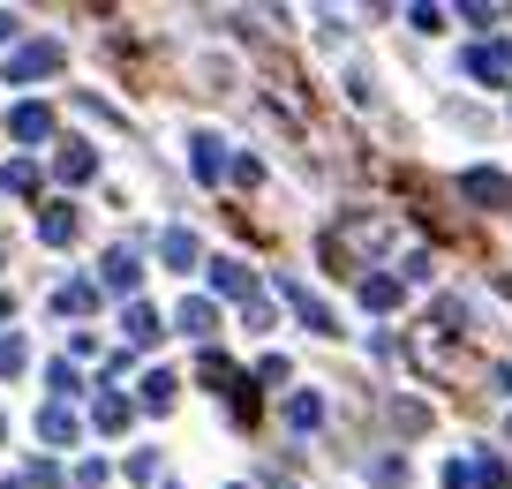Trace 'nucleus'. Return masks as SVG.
<instances>
[{
    "mask_svg": "<svg viewBox=\"0 0 512 489\" xmlns=\"http://www.w3.org/2000/svg\"><path fill=\"white\" fill-rule=\"evenodd\" d=\"M362 309H400V279H362Z\"/></svg>",
    "mask_w": 512,
    "mask_h": 489,
    "instance_id": "39448f33",
    "label": "nucleus"
},
{
    "mask_svg": "<svg viewBox=\"0 0 512 489\" xmlns=\"http://www.w3.org/2000/svg\"><path fill=\"white\" fill-rule=\"evenodd\" d=\"M98 422L121 429V422H128V399H113V392H106V399H98Z\"/></svg>",
    "mask_w": 512,
    "mask_h": 489,
    "instance_id": "a211bd4d",
    "label": "nucleus"
},
{
    "mask_svg": "<svg viewBox=\"0 0 512 489\" xmlns=\"http://www.w3.org/2000/svg\"><path fill=\"white\" fill-rule=\"evenodd\" d=\"M159 249H166V264H174V271H189V264H196V234H181V226L159 241Z\"/></svg>",
    "mask_w": 512,
    "mask_h": 489,
    "instance_id": "0eeeda50",
    "label": "nucleus"
},
{
    "mask_svg": "<svg viewBox=\"0 0 512 489\" xmlns=\"http://www.w3.org/2000/svg\"><path fill=\"white\" fill-rule=\"evenodd\" d=\"M287 301H294V309H302V324H309V332H332V309H324V301L309 294L302 279H287Z\"/></svg>",
    "mask_w": 512,
    "mask_h": 489,
    "instance_id": "20e7f679",
    "label": "nucleus"
},
{
    "mask_svg": "<svg viewBox=\"0 0 512 489\" xmlns=\"http://www.w3.org/2000/svg\"><path fill=\"white\" fill-rule=\"evenodd\" d=\"M497 384H505V392H512V369H497Z\"/></svg>",
    "mask_w": 512,
    "mask_h": 489,
    "instance_id": "4be33fe9",
    "label": "nucleus"
},
{
    "mask_svg": "<svg viewBox=\"0 0 512 489\" xmlns=\"http://www.w3.org/2000/svg\"><path fill=\"white\" fill-rule=\"evenodd\" d=\"M467 76L505 83V76H512V53H505V46H475V53H467Z\"/></svg>",
    "mask_w": 512,
    "mask_h": 489,
    "instance_id": "7ed1b4c3",
    "label": "nucleus"
},
{
    "mask_svg": "<svg viewBox=\"0 0 512 489\" xmlns=\"http://www.w3.org/2000/svg\"><path fill=\"white\" fill-rule=\"evenodd\" d=\"M144 399L151 407H174V377H144Z\"/></svg>",
    "mask_w": 512,
    "mask_h": 489,
    "instance_id": "f3484780",
    "label": "nucleus"
},
{
    "mask_svg": "<svg viewBox=\"0 0 512 489\" xmlns=\"http://www.w3.org/2000/svg\"><path fill=\"white\" fill-rule=\"evenodd\" d=\"M46 68H61V46H53V38H46V46H23V53H16V61H8V83L46 76Z\"/></svg>",
    "mask_w": 512,
    "mask_h": 489,
    "instance_id": "f03ea898",
    "label": "nucleus"
},
{
    "mask_svg": "<svg viewBox=\"0 0 512 489\" xmlns=\"http://www.w3.org/2000/svg\"><path fill=\"white\" fill-rule=\"evenodd\" d=\"M38 429H46V444H68V437H76V414H68V407H46V422H38Z\"/></svg>",
    "mask_w": 512,
    "mask_h": 489,
    "instance_id": "1a4fd4ad",
    "label": "nucleus"
},
{
    "mask_svg": "<svg viewBox=\"0 0 512 489\" xmlns=\"http://www.w3.org/2000/svg\"><path fill=\"white\" fill-rule=\"evenodd\" d=\"M46 241H76V211H46Z\"/></svg>",
    "mask_w": 512,
    "mask_h": 489,
    "instance_id": "ddd939ff",
    "label": "nucleus"
},
{
    "mask_svg": "<svg viewBox=\"0 0 512 489\" xmlns=\"http://www.w3.org/2000/svg\"><path fill=\"white\" fill-rule=\"evenodd\" d=\"M445 489H475V467H467V459H452V467H445Z\"/></svg>",
    "mask_w": 512,
    "mask_h": 489,
    "instance_id": "aec40b11",
    "label": "nucleus"
},
{
    "mask_svg": "<svg viewBox=\"0 0 512 489\" xmlns=\"http://www.w3.org/2000/svg\"><path fill=\"white\" fill-rule=\"evenodd\" d=\"M460 189L475 196L482 211H505V204H512V181H505V174H490V166H475V174H460Z\"/></svg>",
    "mask_w": 512,
    "mask_h": 489,
    "instance_id": "f257e3e1",
    "label": "nucleus"
},
{
    "mask_svg": "<svg viewBox=\"0 0 512 489\" xmlns=\"http://www.w3.org/2000/svg\"><path fill=\"white\" fill-rule=\"evenodd\" d=\"M106 279H113V286H136V279H144V264H136V249H113V256H106Z\"/></svg>",
    "mask_w": 512,
    "mask_h": 489,
    "instance_id": "423d86ee",
    "label": "nucleus"
},
{
    "mask_svg": "<svg viewBox=\"0 0 512 489\" xmlns=\"http://www.w3.org/2000/svg\"><path fill=\"white\" fill-rule=\"evenodd\" d=\"M317 414H324V407H317V399L302 392V399H294V407H287V422H294V429H317Z\"/></svg>",
    "mask_w": 512,
    "mask_h": 489,
    "instance_id": "4468645a",
    "label": "nucleus"
},
{
    "mask_svg": "<svg viewBox=\"0 0 512 489\" xmlns=\"http://www.w3.org/2000/svg\"><path fill=\"white\" fill-rule=\"evenodd\" d=\"M196 174H204V181L219 174V143H211V136H196Z\"/></svg>",
    "mask_w": 512,
    "mask_h": 489,
    "instance_id": "2eb2a0df",
    "label": "nucleus"
},
{
    "mask_svg": "<svg viewBox=\"0 0 512 489\" xmlns=\"http://www.w3.org/2000/svg\"><path fill=\"white\" fill-rule=\"evenodd\" d=\"M181 332H196V339L211 332V301H181Z\"/></svg>",
    "mask_w": 512,
    "mask_h": 489,
    "instance_id": "f8f14e48",
    "label": "nucleus"
},
{
    "mask_svg": "<svg viewBox=\"0 0 512 489\" xmlns=\"http://www.w3.org/2000/svg\"><path fill=\"white\" fill-rule=\"evenodd\" d=\"M128 339H136V347H151V339H159V316H151V309H128Z\"/></svg>",
    "mask_w": 512,
    "mask_h": 489,
    "instance_id": "9b49d317",
    "label": "nucleus"
},
{
    "mask_svg": "<svg viewBox=\"0 0 512 489\" xmlns=\"http://www.w3.org/2000/svg\"><path fill=\"white\" fill-rule=\"evenodd\" d=\"M91 174H98L91 151H61V181H91Z\"/></svg>",
    "mask_w": 512,
    "mask_h": 489,
    "instance_id": "9d476101",
    "label": "nucleus"
},
{
    "mask_svg": "<svg viewBox=\"0 0 512 489\" xmlns=\"http://www.w3.org/2000/svg\"><path fill=\"white\" fill-rule=\"evenodd\" d=\"M0 38H16V16H8V8H0Z\"/></svg>",
    "mask_w": 512,
    "mask_h": 489,
    "instance_id": "412c9836",
    "label": "nucleus"
},
{
    "mask_svg": "<svg viewBox=\"0 0 512 489\" xmlns=\"http://www.w3.org/2000/svg\"><path fill=\"white\" fill-rule=\"evenodd\" d=\"M23 369V339H0V377H16Z\"/></svg>",
    "mask_w": 512,
    "mask_h": 489,
    "instance_id": "6ab92c4d",
    "label": "nucleus"
},
{
    "mask_svg": "<svg viewBox=\"0 0 512 489\" xmlns=\"http://www.w3.org/2000/svg\"><path fill=\"white\" fill-rule=\"evenodd\" d=\"M46 128H53V121H46V106H16V136H23V143H38Z\"/></svg>",
    "mask_w": 512,
    "mask_h": 489,
    "instance_id": "6e6552de",
    "label": "nucleus"
},
{
    "mask_svg": "<svg viewBox=\"0 0 512 489\" xmlns=\"http://www.w3.org/2000/svg\"><path fill=\"white\" fill-rule=\"evenodd\" d=\"M53 301H61V316H68V309H91V286L76 279V286H61V294H53Z\"/></svg>",
    "mask_w": 512,
    "mask_h": 489,
    "instance_id": "dca6fc26",
    "label": "nucleus"
}]
</instances>
